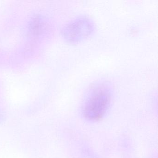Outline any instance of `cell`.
<instances>
[{"mask_svg": "<svg viewBox=\"0 0 158 158\" xmlns=\"http://www.w3.org/2000/svg\"><path fill=\"white\" fill-rule=\"evenodd\" d=\"M111 99L109 86L105 83L96 84L91 88L84 103V117L92 122L99 121L108 111Z\"/></svg>", "mask_w": 158, "mask_h": 158, "instance_id": "6da1fadb", "label": "cell"}, {"mask_svg": "<svg viewBox=\"0 0 158 158\" xmlns=\"http://www.w3.org/2000/svg\"><path fill=\"white\" fill-rule=\"evenodd\" d=\"M41 23L42 22L38 18H35L31 25V30L33 31V33L35 34L39 33L43 27Z\"/></svg>", "mask_w": 158, "mask_h": 158, "instance_id": "3957f363", "label": "cell"}, {"mask_svg": "<svg viewBox=\"0 0 158 158\" xmlns=\"http://www.w3.org/2000/svg\"><path fill=\"white\" fill-rule=\"evenodd\" d=\"M94 28V23L90 19L81 16L68 23L63 30V35L67 42L76 44L91 35Z\"/></svg>", "mask_w": 158, "mask_h": 158, "instance_id": "7a4b0ae2", "label": "cell"}]
</instances>
